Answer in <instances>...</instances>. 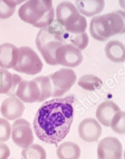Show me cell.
<instances>
[{
	"mask_svg": "<svg viewBox=\"0 0 125 159\" xmlns=\"http://www.w3.org/2000/svg\"><path fill=\"white\" fill-rule=\"evenodd\" d=\"M19 56V48L10 43L0 45V67L5 70L13 69Z\"/></svg>",
	"mask_w": 125,
	"mask_h": 159,
	"instance_id": "obj_15",
	"label": "cell"
},
{
	"mask_svg": "<svg viewBox=\"0 0 125 159\" xmlns=\"http://www.w3.org/2000/svg\"><path fill=\"white\" fill-rule=\"evenodd\" d=\"M10 155V150L6 143L0 142V159H8Z\"/></svg>",
	"mask_w": 125,
	"mask_h": 159,
	"instance_id": "obj_27",
	"label": "cell"
},
{
	"mask_svg": "<svg viewBox=\"0 0 125 159\" xmlns=\"http://www.w3.org/2000/svg\"><path fill=\"white\" fill-rule=\"evenodd\" d=\"M119 111H120V108L115 102L112 101L103 102L97 108L96 118L101 124L108 127L112 118Z\"/></svg>",
	"mask_w": 125,
	"mask_h": 159,
	"instance_id": "obj_17",
	"label": "cell"
},
{
	"mask_svg": "<svg viewBox=\"0 0 125 159\" xmlns=\"http://www.w3.org/2000/svg\"><path fill=\"white\" fill-rule=\"evenodd\" d=\"M73 95L44 102L35 116L33 128L38 138L46 143L57 144L69 134L74 120Z\"/></svg>",
	"mask_w": 125,
	"mask_h": 159,
	"instance_id": "obj_1",
	"label": "cell"
},
{
	"mask_svg": "<svg viewBox=\"0 0 125 159\" xmlns=\"http://www.w3.org/2000/svg\"><path fill=\"white\" fill-rule=\"evenodd\" d=\"M103 129L101 125L93 118H87L82 120L78 126V134L85 142H95L101 137Z\"/></svg>",
	"mask_w": 125,
	"mask_h": 159,
	"instance_id": "obj_12",
	"label": "cell"
},
{
	"mask_svg": "<svg viewBox=\"0 0 125 159\" xmlns=\"http://www.w3.org/2000/svg\"><path fill=\"white\" fill-rule=\"evenodd\" d=\"M109 126L117 134H124V111H117L111 119Z\"/></svg>",
	"mask_w": 125,
	"mask_h": 159,
	"instance_id": "obj_24",
	"label": "cell"
},
{
	"mask_svg": "<svg viewBox=\"0 0 125 159\" xmlns=\"http://www.w3.org/2000/svg\"><path fill=\"white\" fill-rule=\"evenodd\" d=\"M48 76L51 82L53 98H60L69 91L77 80L75 72L68 68L61 69Z\"/></svg>",
	"mask_w": 125,
	"mask_h": 159,
	"instance_id": "obj_7",
	"label": "cell"
},
{
	"mask_svg": "<svg viewBox=\"0 0 125 159\" xmlns=\"http://www.w3.org/2000/svg\"><path fill=\"white\" fill-rule=\"evenodd\" d=\"M75 4L81 14L91 17L104 10L105 0H76Z\"/></svg>",
	"mask_w": 125,
	"mask_h": 159,
	"instance_id": "obj_16",
	"label": "cell"
},
{
	"mask_svg": "<svg viewBox=\"0 0 125 159\" xmlns=\"http://www.w3.org/2000/svg\"><path fill=\"white\" fill-rule=\"evenodd\" d=\"M63 27L56 20L50 25L41 28L36 37V46L49 65L56 66L55 52L56 49L66 44L62 37Z\"/></svg>",
	"mask_w": 125,
	"mask_h": 159,
	"instance_id": "obj_2",
	"label": "cell"
},
{
	"mask_svg": "<svg viewBox=\"0 0 125 159\" xmlns=\"http://www.w3.org/2000/svg\"><path fill=\"white\" fill-rule=\"evenodd\" d=\"M57 65L66 67H77L83 61V55L81 50L71 44H64L56 49L55 52Z\"/></svg>",
	"mask_w": 125,
	"mask_h": 159,
	"instance_id": "obj_9",
	"label": "cell"
},
{
	"mask_svg": "<svg viewBox=\"0 0 125 159\" xmlns=\"http://www.w3.org/2000/svg\"><path fill=\"white\" fill-rule=\"evenodd\" d=\"M105 53L108 59L113 62L124 61V45L120 41L113 40L107 42L105 46Z\"/></svg>",
	"mask_w": 125,
	"mask_h": 159,
	"instance_id": "obj_18",
	"label": "cell"
},
{
	"mask_svg": "<svg viewBox=\"0 0 125 159\" xmlns=\"http://www.w3.org/2000/svg\"><path fill=\"white\" fill-rule=\"evenodd\" d=\"M11 137V126L7 119L0 118V142H6Z\"/></svg>",
	"mask_w": 125,
	"mask_h": 159,
	"instance_id": "obj_26",
	"label": "cell"
},
{
	"mask_svg": "<svg viewBox=\"0 0 125 159\" xmlns=\"http://www.w3.org/2000/svg\"><path fill=\"white\" fill-rule=\"evenodd\" d=\"M90 34L94 39L106 42L118 34L124 33V13L121 10L93 17L90 23Z\"/></svg>",
	"mask_w": 125,
	"mask_h": 159,
	"instance_id": "obj_4",
	"label": "cell"
},
{
	"mask_svg": "<svg viewBox=\"0 0 125 159\" xmlns=\"http://www.w3.org/2000/svg\"><path fill=\"white\" fill-rule=\"evenodd\" d=\"M16 5L12 0H0V19L11 17L16 10Z\"/></svg>",
	"mask_w": 125,
	"mask_h": 159,
	"instance_id": "obj_25",
	"label": "cell"
},
{
	"mask_svg": "<svg viewBox=\"0 0 125 159\" xmlns=\"http://www.w3.org/2000/svg\"><path fill=\"white\" fill-rule=\"evenodd\" d=\"M24 108V105L19 98L10 96L2 102L0 107V112L2 117L7 120H16L23 116Z\"/></svg>",
	"mask_w": 125,
	"mask_h": 159,
	"instance_id": "obj_13",
	"label": "cell"
},
{
	"mask_svg": "<svg viewBox=\"0 0 125 159\" xmlns=\"http://www.w3.org/2000/svg\"><path fill=\"white\" fill-rule=\"evenodd\" d=\"M34 80L37 82L41 91V97L39 102H44L47 98L52 97L53 88H52L51 82H50V80L48 76H38V77L35 78Z\"/></svg>",
	"mask_w": 125,
	"mask_h": 159,
	"instance_id": "obj_23",
	"label": "cell"
},
{
	"mask_svg": "<svg viewBox=\"0 0 125 159\" xmlns=\"http://www.w3.org/2000/svg\"><path fill=\"white\" fill-rule=\"evenodd\" d=\"M56 21L68 33L81 34L87 29V20L82 16L75 6L70 2H62L56 10Z\"/></svg>",
	"mask_w": 125,
	"mask_h": 159,
	"instance_id": "obj_5",
	"label": "cell"
},
{
	"mask_svg": "<svg viewBox=\"0 0 125 159\" xmlns=\"http://www.w3.org/2000/svg\"><path fill=\"white\" fill-rule=\"evenodd\" d=\"M23 78L5 69L0 68V94L14 96L16 88Z\"/></svg>",
	"mask_w": 125,
	"mask_h": 159,
	"instance_id": "obj_14",
	"label": "cell"
},
{
	"mask_svg": "<svg viewBox=\"0 0 125 159\" xmlns=\"http://www.w3.org/2000/svg\"><path fill=\"white\" fill-rule=\"evenodd\" d=\"M97 154L98 159H121L123 147L117 138L107 137L99 143Z\"/></svg>",
	"mask_w": 125,
	"mask_h": 159,
	"instance_id": "obj_10",
	"label": "cell"
},
{
	"mask_svg": "<svg viewBox=\"0 0 125 159\" xmlns=\"http://www.w3.org/2000/svg\"><path fill=\"white\" fill-rule=\"evenodd\" d=\"M12 1H13V2L17 6V5H20V4L23 3L24 2H25L26 0H12Z\"/></svg>",
	"mask_w": 125,
	"mask_h": 159,
	"instance_id": "obj_28",
	"label": "cell"
},
{
	"mask_svg": "<svg viewBox=\"0 0 125 159\" xmlns=\"http://www.w3.org/2000/svg\"><path fill=\"white\" fill-rule=\"evenodd\" d=\"M11 137L13 143L21 148H26L34 142L31 125L24 119H17L11 127Z\"/></svg>",
	"mask_w": 125,
	"mask_h": 159,
	"instance_id": "obj_8",
	"label": "cell"
},
{
	"mask_svg": "<svg viewBox=\"0 0 125 159\" xmlns=\"http://www.w3.org/2000/svg\"><path fill=\"white\" fill-rule=\"evenodd\" d=\"M13 70L27 75H35L43 69V63L39 55L31 48L22 46L19 48V56Z\"/></svg>",
	"mask_w": 125,
	"mask_h": 159,
	"instance_id": "obj_6",
	"label": "cell"
},
{
	"mask_svg": "<svg viewBox=\"0 0 125 159\" xmlns=\"http://www.w3.org/2000/svg\"><path fill=\"white\" fill-rule=\"evenodd\" d=\"M18 16L24 22L38 28L50 25L55 17L53 0H28L20 7Z\"/></svg>",
	"mask_w": 125,
	"mask_h": 159,
	"instance_id": "obj_3",
	"label": "cell"
},
{
	"mask_svg": "<svg viewBox=\"0 0 125 159\" xmlns=\"http://www.w3.org/2000/svg\"><path fill=\"white\" fill-rule=\"evenodd\" d=\"M77 84L82 89L89 91L98 90L103 86L102 80L92 74H85L81 76L78 79Z\"/></svg>",
	"mask_w": 125,
	"mask_h": 159,
	"instance_id": "obj_21",
	"label": "cell"
},
{
	"mask_svg": "<svg viewBox=\"0 0 125 159\" xmlns=\"http://www.w3.org/2000/svg\"><path fill=\"white\" fill-rule=\"evenodd\" d=\"M81 148L74 142H63L58 147L56 154L59 159H79L81 157Z\"/></svg>",
	"mask_w": 125,
	"mask_h": 159,
	"instance_id": "obj_19",
	"label": "cell"
},
{
	"mask_svg": "<svg viewBox=\"0 0 125 159\" xmlns=\"http://www.w3.org/2000/svg\"><path fill=\"white\" fill-rule=\"evenodd\" d=\"M15 97L25 103L39 102L41 91L37 82L33 80H21L16 88Z\"/></svg>",
	"mask_w": 125,
	"mask_h": 159,
	"instance_id": "obj_11",
	"label": "cell"
},
{
	"mask_svg": "<svg viewBox=\"0 0 125 159\" xmlns=\"http://www.w3.org/2000/svg\"><path fill=\"white\" fill-rule=\"evenodd\" d=\"M62 37L66 44H71L81 51L85 50L89 43V38L86 32L75 34L68 33L63 29Z\"/></svg>",
	"mask_w": 125,
	"mask_h": 159,
	"instance_id": "obj_20",
	"label": "cell"
},
{
	"mask_svg": "<svg viewBox=\"0 0 125 159\" xmlns=\"http://www.w3.org/2000/svg\"><path fill=\"white\" fill-rule=\"evenodd\" d=\"M21 157L22 159H46L47 154L45 150L41 145L32 143L23 149Z\"/></svg>",
	"mask_w": 125,
	"mask_h": 159,
	"instance_id": "obj_22",
	"label": "cell"
}]
</instances>
